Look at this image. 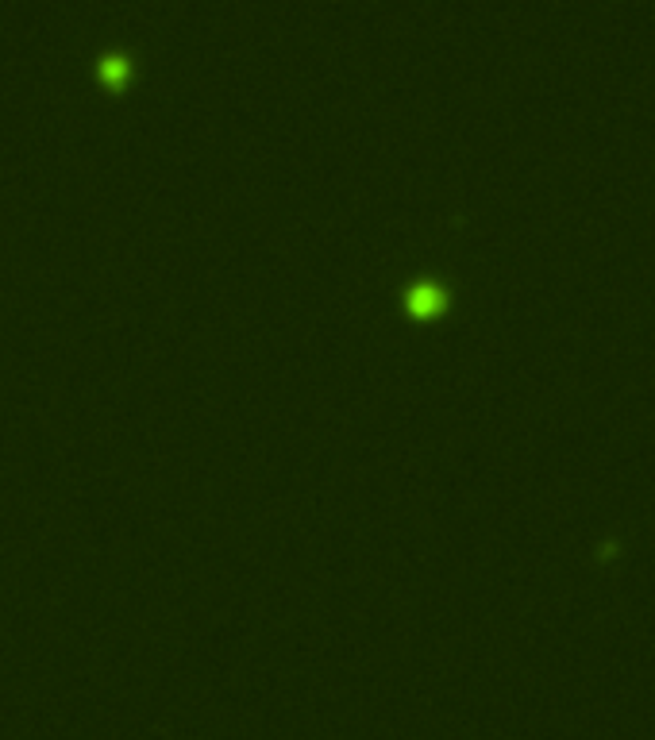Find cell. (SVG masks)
Here are the masks:
<instances>
[{"label": "cell", "mask_w": 655, "mask_h": 740, "mask_svg": "<svg viewBox=\"0 0 655 740\" xmlns=\"http://www.w3.org/2000/svg\"><path fill=\"white\" fill-rule=\"evenodd\" d=\"M413 305H417V308H436V305H440V290H432V285L417 290V293H413Z\"/></svg>", "instance_id": "6da1fadb"}]
</instances>
